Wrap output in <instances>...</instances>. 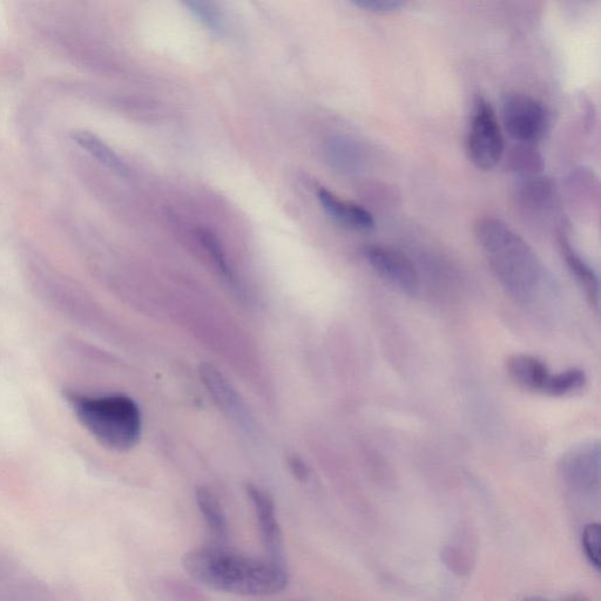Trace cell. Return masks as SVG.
<instances>
[{
  "label": "cell",
  "instance_id": "cell-1",
  "mask_svg": "<svg viewBox=\"0 0 601 601\" xmlns=\"http://www.w3.org/2000/svg\"><path fill=\"white\" fill-rule=\"evenodd\" d=\"M188 575L198 583L219 592L246 597H267L288 585V572L282 563L208 546L189 551L182 559Z\"/></svg>",
  "mask_w": 601,
  "mask_h": 601
},
{
  "label": "cell",
  "instance_id": "cell-2",
  "mask_svg": "<svg viewBox=\"0 0 601 601\" xmlns=\"http://www.w3.org/2000/svg\"><path fill=\"white\" fill-rule=\"evenodd\" d=\"M475 235L506 293L521 303L535 301L542 289L544 270L528 242L504 221L491 216L477 221Z\"/></svg>",
  "mask_w": 601,
  "mask_h": 601
},
{
  "label": "cell",
  "instance_id": "cell-3",
  "mask_svg": "<svg viewBox=\"0 0 601 601\" xmlns=\"http://www.w3.org/2000/svg\"><path fill=\"white\" fill-rule=\"evenodd\" d=\"M69 401L79 422L105 448L124 452L138 444L141 415L137 403L130 397L69 395Z\"/></svg>",
  "mask_w": 601,
  "mask_h": 601
},
{
  "label": "cell",
  "instance_id": "cell-4",
  "mask_svg": "<svg viewBox=\"0 0 601 601\" xmlns=\"http://www.w3.org/2000/svg\"><path fill=\"white\" fill-rule=\"evenodd\" d=\"M468 158L478 170L491 171L504 155V137L494 107L482 96L475 99L465 138Z\"/></svg>",
  "mask_w": 601,
  "mask_h": 601
},
{
  "label": "cell",
  "instance_id": "cell-5",
  "mask_svg": "<svg viewBox=\"0 0 601 601\" xmlns=\"http://www.w3.org/2000/svg\"><path fill=\"white\" fill-rule=\"evenodd\" d=\"M503 124L510 137L525 146L542 141L550 128V114L543 103L529 94H506L502 104Z\"/></svg>",
  "mask_w": 601,
  "mask_h": 601
},
{
  "label": "cell",
  "instance_id": "cell-6",
  "mask_svg": "<svg viewBox=\"0 0 601 601\" xmlns=\"http://www.w3.org/2000/svg\"><path fill=\"white\" fill-rule=\"evenodd\" d=\"M560 475L573 494L579 497H599L600 444L589 441L572 448L562 458Z\"/></svg>",
  "mask_w": 601,
  "mask_h": 601
},
{
  "label": "cell",
  "instance_id": "cell-7",
  "mask_svg": "<svg viewBox=\"0 0 601 601\" xmlns=\"http://www.w3.org/2000/svg\"><path fill=\"white\" fill-rule=\"evenodd\" d=\"M363 256L381 278L405 294H416L420 276L407 255L387 246L369 245L363 248Z\"/></svg>",
  "mask_w": 601,
  "mask_h": 601
},
{
  "label": "cell",
  "instance_id": "cell-8",
  "mask_svg": "<svg viewBox=\"0 0 601 601\" xmlns=\"http://www.w3.org/2000/svg\"><path fill=\"white\" fill-rule=\"evenodd\" d=\"M247 495L254 506L267 558L282 563L283 538L273 498L254 484L247 485Z\"/></svg>",
  "mask_w": 601,
  "mask_h": 601
},
{
  "label": "cell",
  "instance_id": "cell-9",
  "mask_svg": "<svg viewBox=\"0 0 601 601\" xmlns=\"http://www.w3.org/2000/svg\"><path fill=\"white\" fill-rule=\"evenodd\" d=\"M319 200L324 211L340 225L359 232H368L375 228L374 216L366 208L354 202L344 201L326 188L320 189Z\"/></svg>",
  "mask_w": 601,
  "mask_h": 601
},
{
  "label": "cell",
  "instance_id": "cell-10",
  "mask_svg": "<svg viewBox=\"0 0 601 601\" xmlns=\"http://www.w3.org/2000/svg\"><path fill=\"white\" fill-rule=\"evenodd\" d=\"M508 374L518 386L537 393L548 391L552 374L543 361L537 357L526 354H517L510 357L506 363Z\"/></svg>",
  "mask_w": 601,
  "mask_h": 601
},
{
  "label": "cell",
  "instance_id": "cell-11",
  "mask_svg": "<svg viewBox=\"0 0 601 601\" xmlns=\"http://www.w3.org/2000/svg\"><path fill=\"white\" fill-rule=\"evenodd\" d=\"M559 246L567 268H569L571 274L575 276L579 286L583 288L591 305L597 308L599 305V281L596 273H594V270L589 263H587L576 249L571 246V243L569 239L566 238L565 234H560Z\"/></svg>",
  "mask_w": 601,
  "mask_h": 601
},
{
  "label": "cell",
  "instance_id": "cell-12",
  "mask_svg": "<svg viewBox=\"0 0 601 601\" xmlns=\"http://www.w3.org/2000/svg\"><path fill=\"white\" fill-rule=\"evenodd\" d=\"M201 377L202 382L206 384L209 393L220 405V408L226 410L229 415L238 418V420L245 416L238 394L235 393L231 384L228 383L219 370L206 364V366L201 367Z\"/></svg>",
  "mask_w": 601,
  "mask_h": 601
},
{
  "label": "cell",
  "instance_id": "cell-13",
  "mask_svg": "<svg viewBox=\"0 0 601 601\" xmlns=\"http://www.w3.org/2000/svg\"><path fill=\"white\" fill-rule=\"evenodd\" d=\"M518 199L531 212L548 211L555 202L556 192L549 179L529 175L518 187Z\"/></svg>",
  "mask_w": 601,
  "mask_h": 601
},
{
  "label": "cell",
  "instance_id": "cell-14",
  "mask_svg": "<svg viewBox=\"0 0 601 601\" xmlns=\"http://www.w3.org/2000/svg\"><path fill=\"white\" fill-rule=\"evenodd\" d=\"M73 140L89 153L92 158L106 167L107 170L120 175V177H127L128 167L123 159L111 147H108L103 140L99 139L97 135L87 131H78L73 133Z\"/></svg>",
  "mask_w": 601,
  "mask_h": 601
},
{
  "label": "cell",
  "instance_id": "cell-15",
  "mask_svg": "<svg viewBox=\"0 0 601 601\" xmlns=\"http://www.w3.org/2000/svg\"><path fill=\"white\" fill-rule=\"evenodd\" d=\"M195 497H197L199 509L205 518L208 529L216 538L226 540L228 537L227 517L218 497L205 486L198 488Z\"/></svg>",
  "mask_w": 601,
  "mask_h": 601
},
{
  "label": "cell",
  "instance_id": "cell-16",
  "mask_svg": "<svg viewBox=\"0 0 601 601\" xmlns=\"http://www.w3.org/2000/svg\"><path fill=\"white\" fill-rule=\"evenodd\" d=\"M586 384V375L583 370L569 369L553 375L546 394L552 396H566L582 390Z\"/></svg>",
  "mask_w": 601,
  "mask_h": 601
},
{
  "label": "cell",
  "instance_id": "cell-17",
  "mask_svg": "<svg viewBox=\"0 0 601 601\" xmlns=\"http://www.w3.org/2000/svg\"><path fill=\"white\" fill-rule=\"evenodd\" d=\"M188 10L192 12V15L199 20L202 25H205L208 30L213 32H221L224 30V20H222L218 9L214 8V5L208 2H198V0H191L186 2Z\"/></svg>",
  "mask_w": 601,
  "mask_h": 601
},
{
  "label": "cell",
  "instance_id": "cell-18",
  "mask_svg": "<svg viewBox=\"0 0 601 601\" xmlns=\"http://www.w3.org/2000/svg\"><path fill=\"white\" fill-rule=\"evenodd\" d=\"M600 539V524H587L582 535L583 549L586 559L598 572L600 571Z\"/></svg>",
  "mask_w": 601,
  "mask_h": 601
},
{
  "label": "cell",
  "instance_id": "cell-19",
  "mask_svg": "<svg viewBox=\"0 0 601 601\" xmlns=\"http://www.w3.org/2000/svg\"><path fill=\"white\" fill-rule=\"evenodd\" d=\"M200 240L204 243L209 254H211L212 258L216 262V265L219 266L221 273L226 276L228 280H233V274L231 272V268L228 267V263L226 260V256L224 251H222V247L216 236L207 231H200Z\"/></svg>",
  "mask_w": 601,
  "mask_h": 601
},
{
  "label": "cell",
  "instance_id": "cell-20",
  "mask_svg": "<svg viewBox=\"0 0 601 601\" xmlns=\"http://www.w3.org/2000/svg\"><path fill=\"white\" fill-rule=\"evenodd\" d=\"M353 4L363 10L380 13V15L396 12L405 5L401 0H354Z\"/></svg>",
  "mask_w": 601,
  "mask_h": 601
},
{
  "label": "cell",
  "instance_id": "cell-21",
  "mask_svg": "<svg viewBox=\"0 0 601 601\" xmlns=\"http://www.w3.org/2000/svg\"><path fill=\"white\" fill-rule=\"evenodd\" d=\"M289 467L292 469L293 475L301 482H307L309 478V469L305 462L299 457L289 459Z\"/></svg>",
  "mask_w": 601,
  "mask_h": 601
},
{
  "label": "cell",
  "instance_id": "cell-22",
  "mask_svg": "<svg viewBox=\"0 0 601 601\" xmlns=\"http://www.w3.org/2000/svg\"><path fill=\"white\" fill-rule=\"evenodd\" d=\"M564 601H591L589 598L584 596V594H572V596L567 597Z\"/></svg>",
  "mask_w": 601,
  "mask_h": 601
},
{
  "label": "cell",
  "instance_id": "cell-23",
  "mask_svg": "<svg viewBox=\"0 0 601 601\" xmlns=\"http://www.w3.org/2000/svg\"><path fill=\"white\" fill-rule=\"evenodd\" d=\"M523 601H551V600L543 598V597H529V598L524 599Z\"/></svg>",
  "mask_w": 601,
  "mask_h": 601
}]
</instances>
